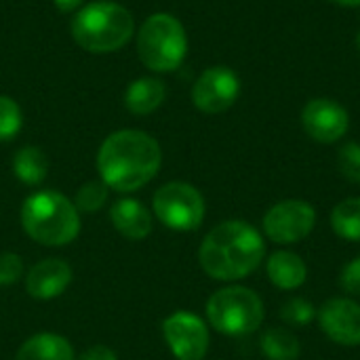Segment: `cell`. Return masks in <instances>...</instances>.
<instances>
[{
    "label": "cell",
    "mask_w": 360,
    "mask_h": 360,
    "mask_svg": "<svg viewBox=\"0 0 360 360\" xmlns=\"http://www.w3.org/2000/svg\"><path fill=\"white\" fill-rule=\"evenodd\" d=\"M162 152L154 137L143 131H116L99 148L97 171L101 181L118 192L143 188L160 169Z\"/></svg>",
    "instance_id": "cell-1"
},
{
    "label": "cell",
    "mask_w": 360,
    "mask_h": 360,
    "mask_svg": "<svg viewBox=\"0 0 360 360\" xmlns=\"http://www.w3.org/2000/svg\"><path fill=\"white\" fill-rule=\"evenodd\" d=\"M266 255L262 234L247 221H224L202 240L198 259L215 281H238L255 272Z\"/></svg>",
    "instance_id": "cell-2"
},
{
    "label": "cell",
    "mask_w": 360,
    "mask_h": 360,
    "mask_svg": "<svg viewBox=\"0 0 360 360\" xmlns=\"http://www.w3.org/2000/svg\"><path fill=\"white\" fill-rule=\"evenodd\" d=\"M21 224L30 238L46 247H63L80 232V213L72 200L53 190L32 194L21 207Z\"/></svg>",
    "instance_id": "cell-3"
},
{
    "label": "cell",
    "mask_w": 360,
    "mask_h": 360,
    "mask_svg": "<svg viewBox=\"0 0 360 360\" xmlns=\"http://www.w3.org/2000/svg\"><path fill=\"white\" fill-rule=\"evenodd\" d=\"M133 15L122 4L110 0L86 4L72 19L74 40L91 53L118 51L133 38Z\"/></svg>",
    "instance_id": "cell-4"
},
{
    "label": "cell",
    "mask_w": 360,
    "mask_h": 360,
    "mask_svg": "<svg viewBox=\"0 0 360 360\" xmlns=\"http://www.w3.org/2000/svg\"><path fill=\"white\" fill-rule=\"evenodd\" d=\"M137 53L143 65L154 72L177 70L188 53V36L181 21L169 13L148 17L137 32Z\"/></svg>",
    "instance_id": "cell-5"
},
{
    "label": "cell",
    "mask_w": 360,
    "mask_h": 360,
    "mask_svg": "<svg viewBox=\"0 0 360 360\" xmlns=\"http://www.w3.org/2000/svg\"><path fill=\"white\" fill-rule=\"evenodd\" d=\"M207 319L211 327L224 335H251L262 327L264 302L247 287H226L209 297Z\"/></svg>",
    "instance_id": "cell-6"
},
{
    "label": "cell",
    "mask_w": 360,
    "mask_h": 360,
    "mask_svg": "<svg viewBox=\"0 0 360 360\" xmlns=\"http://www.w3.org/2000/svg\"><path fill=\"white\" fill-rule=\"evenodd\" d=\"M154 213L167 228L192 232L205 219V198L194 186L171 181L154 194Z\"/></svg>",
    "instance_id": "cell-7"
},
{
    "label": "cell",
    "mask_w": 360,
    "mask_h": 360,
    "mask_svg": "<svg viewBox=\"0 0 360 360\" xmlns=\"http://www.w3.org/2000/svg\"><path fill=\"white\" fill-rule=\"evenodd\" d=\"M316 224V211L306 200H283L264 215V232L276 245H293L310 236Z\"/></svg>",
    "instance_id": "cell-8"
},
{
    "label": "cell",
    "mask_w": 360,
    "mask_h": 360,
    "mask_svg": "<svg viewBox=\"0 0 360 360\" xmlns=\"http://www.w3.org/2000/svg\"><path fill=\"white\" fill-rule=\"evenodd\" d=\"M240 95L238 76L224 65L205 70L192 89L194 105L205 114H221L234 105Z\"/></svg>",
    "instance_id": "cell-9"
},
{
    "label": "cell",
    "mask_w": 360,
    "mask_h": 360,
    "mask_svg": "<svg viewBox=\"0 0 360 360\" xmlns=\"http://www.w3.org/2000/svg\"><path fill=\"white\" fill-rule=\"evenodd\" d=\"M162 333L177 360H202L209 350V329L196 314H171L162 323Z\"/></svg>",
    "instance_id": "cell-10"
},
{
    "label": "cell",
    "mask_w": 360,
    "mask_h": 360,
    "mask_svg": "<svg viewBox=\"0 0 360 360\" xmlns=\"http://www.w3.org/2000/svg\"><path fill=\"white\" fill-rule=\"evenodd\" d=\"M302 124L304 131L319 143H333L340 141L348 127H350V116L344 105H340L333 99H312L306 103L302 112Z\"/></svg>",
    "instance_id": "cell-11"
},
{
    "label": "cell",
    "mask_w": 360,
    "mask_h": 360,
    "mask_svg": "<svg viewBox=\"0 0 360 360\" xmlns=\"http://www.w3.org/2000/svg\"><path fill=\"white\" fill-rule=\"evenodd\" d=\"M323 333L340 346H360V304L348 297H333L319 310Z\"/></svg>",
    "instance_id": "cell-12"
},
{
    "label": "cell",
    "mask_w": 360,
    "mask_h": 360,
    "mask_svg": "<svg viewBox=\"0 0 360 360\" xmlns=\"http://www.w3.org/2000/svg\"><path fill=\"white\" fill-rule=\"evenodd\" d=\"M70 283H72V268L61 259L38 262L25 278L27 293L36 300L59 297Z\"/></svg>",
    "instance_id": "cell-13"
},
{
    "label": "cell",
    "mask_w": 360,
    "mask_h": 360,
    "mask_svg": "<svg viewBox=\"0 0 360 360\" xmlns=\"http://www.w3.org/2000/svg\"><path fill=\"white\" fill-rule=\"evenodd\" d=\"M110 219L116 232H120L124 238H131V240H141L152 232V215L135 198L118 200L110 211Z\"/></svg>",
    "instance_id": "cell-14"
},
{
    "label": "cell",
    "mask_w": 360,
    "mask_h": 360,
    "mask_svg": "<svg viewBox=\"0 0 360 360\" xmlns=\"http://www.w3.org/2000/svg\"><path fill=\"white\" fill-rule=\"evenodd\" d=\"M266 272H268L270 283L283 291L300 289L308 278V268H306L304 259L291 251L272 253L268 264H266Z\"/></svg>",
    "instance_id": "cell-15"
},
{
    "label": "cell",
    "mask_w": 360,
    "mask_h": 360,
    "mask_svg": "<svg viewBox=\"0 0 360 360\" xmlns=\"http://www.w3.org/2000/svg\"><path fill=\"white\" fill-rule=\"evenodd\" d=\"M165 97H167L165 82L158 78H152V76H143L129 84L124 103L131 114L146 116V114H152L165 101Z\"/></svg>",
    "instance_id": "cell-16"
},
{
    "label": "cell",
    "mask_w": 360,
    "mask_h": 360,
    "mask_svg": "<svg viewBox=\"0 0 360 360\" xmlns=\"http://www.w3.org/2000/svg\"><path fill=\"white\" fill-rule=\"evenodd\" d=\"M15 360H74V350L61 335L38 333L19 348Z\"/></svg>",
    "instance_id": "cell-17"
},
{
    "label": "cell",
    "mask_w": 360,
    "mask_h": 360,
    "mask_svg": "<svg viewBox=\"0 0 360 360\" xmlns=\"http://www.w3.org/2000/svg\"><path fill=\"white\" fill-rule=\"evenodd\" d=\"M13 171H15L17 179H21L23 184L38 186L44 181V177L49 173V160L42 154V150L25 146L13 158Z\"/></svg>",
    "instance_id": "cell-18"
},
{
    "label": "cell",
    "mask_w": 360,
    "mask_h": 360,
    "mask_svg": "<svg viewBox=\"0 0 360 360\" xmlns=\"http://www.w3.org/2000/svg\"><path fill=\"white\" fill-rule=\"evenodd\" d=\"M262 352L268 360H297L300 340L285 327H270L262 335Z\"/></svg>",
    "instance_id": "cell-19"
},
{
    "label": "cell",
    "mask_w": 360,
    "mask_h": 360,
    "mask_svg": "<svg viewBox=\"0 0 360 360\" xmlns=\"http://www.w3.org/2000/svg\"><path fill=\"white\" fill-rule=\"evenodd\" d=\"M331 226L344 240H360V198L342 200L331 213Z\"/></svg>",
    "instance_id": "cell-20"
},
{
    "label": "cell",
    "mask_w": 360,
    "mask_h": 360,
    "mask_svg": "<svg viewBox=\"0 0 360 360\" xmlns=\"http://www.w3.org/2000/svg\"><path fill=\"white\" fill-rule=\"evenodd\" d=\"M108 200V186L103 181H89L84 184L78 192H76V198H74V207L84 213H95L99 211Z\"/></svg>",
    "instance_id": "cell-21"
},
{
    "label": "cell",
    "mask_w": 360,
    "mask_h": 360,
    "mask_svg": "<svg viewBox=\"0 0 360 360\" xmlns=\"http://www.w3.org/2000/svg\"><path fill=\"white\" fill-rule=\"evenodd\" d=\"M21 108L17 105L15 99L0 95V141L13 139L21 131Z\"/></svg>",
    "instance_id": "cell-22"
},
{
    "label": "cell",
    "mask_w": 360,
    "mask_h": 360,
    "mask_svg": "<svg viewBox=\"0 0 360 360\" xmlns=\"http://www.w3.org/2000/svg\"><path fill=\"white\" fill-rule=\"evenodd\" d=\"M338 167H340V173L348 181L360 184V143L350 141V143L340 148V152H338Z\"/></svg>",
    "instance_id": "cell-23"
},
{
    "label": "cell",
    "mask_w": 360,
    "mask_h": 360,
    "mask_svg": "<svg viewBox=\"0 0 360 360\" xmlns=\"http://www.w3.org/2000/svg\"><path fill=\"white\" fill-rule=\"evenodd\" d=\"M281 319L291 325V327H306L312 319H314V308L302 300V297H295V300H289L283 310H281Z\"/></svg>",
    "instance_id": "cell-24"
},
{
    "label": "cell",
    "mask_w": 360,
    "mask_h": 360,
    "mask_svg": "<svg viewBox=\"0 0 360 360\" xmlns=\"http://www.w3.org/2000/svg\"><path fill=\"white\" fill-rule=\"evenodd\" d=\"M23 274V262L15 253L0 255V285H13Z\"/></svg>",
    "instance_id": "cell-25"
},
{
    "label": "cell",
    "mask_w": 360,
    "mask_h": 360,
    "mask_svg": "<svg viewBox=\"0 0 360 360\" xmlns=\"http://www.w3.org/2000/svg\"><path fill=\"white\" fill-rule=\"evenodd\" d=\"M340 287L350 295H360V255L342 270Z\"/></svg>",
    "instance_id": "cell-26"
},
{
    "label": "cell",
    "mask_w": 360,
    "mask_h": 360,
    "mask_svg": "<svg viewBox=\"0 0 360 360\" xmlns=\"http://www.w3.org/2000/svg\"><path fill=\"white\" fill-rule=\"evenodd\" d=\"M80 360H118V356L114 354V350H112V348L97 344V346H91L86 352H82Z\"/></svg>",
    "instance_id": "cell-27"
},
{
    "label": "cell",
    "mask_w": 360,
    "mask_h": 360,
    "mask_svg": "<svg viewBox=\"0 0 360 360\" xmlns=\"http://www.w3.org/2000/svg\"><path fill=\"white\" fill-rule=\"evenodd\" d=\"M53 2L61 13H72V11H76V8H80L84 4V0H53Z\"/></svg>",
    "instance_id": "cell-28"
},
{
    "label": "cell",
    "mask_w": 360,
    "mask_h": 360,
    "mask_svg": "<svg viewBox=\"0 0 360 360\" xmlns=\"http://www.w3.org/2000/svg\"><path fill=\"white\" fill-rule=\"evenodd\" d=\"M335 4H342V6H360V0H331Z\"/></svg>",
    "instance_id": "cell-29"
},
{
    "label": "cell",
    "mask_w": 360,
    "mask_h": 360,
    "mask_svg": "<svg viewBox=\"0 0 360 360\" xmlns=\"http://www.w3.org/2000/svg\"><path fill=\"white\" fill-rule=\"evenodd\" d=\"M356 42H359V46H360V32H359V36H356Z\"/></svg>",
    "instance_id": "cell-30"
}]
</instances>
